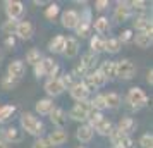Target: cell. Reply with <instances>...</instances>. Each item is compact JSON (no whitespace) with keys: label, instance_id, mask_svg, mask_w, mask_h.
<instances>
[{"label":"cell","instance_id":"1","mask_svg":"<svg viewBox=\"0 0 153 148\" xmlns=\"http://www.w3.org/2000/svg\"><path fill=\"white\" fill-rule=\"evenodd\" d=\"M19 120H21L22 133H28V134H31V136H35V138H42L43 131H45V126H43V122L36 117L35 114L22 112Z\"/></svg>","mask_w":153,"mask_h":148},{"label":"cell","instance_id":"2","mask_svg":"<svg viewBox=\"0 0 153 148\" xmlns=\"http://www.w3.org/2000/svg\"><path fill=\"white\" fill-rule=\"evenodd\" d=\"M33 71H35V76L38 79L40 78H57L59 76V64L53 60V59H50V57H43L40 62L33 65Z\"/></svg>","mask_w":153,"mask_h":148},{"label":"cell","instance_id":"3","mask_svg":"<svg viewBox=\"0 0 153 148\" xmlns=\"http://www.w3.org/2000/svg\"><path fill=\"white\" fill-rule=\"evenodd\" d=\"M126 102L129 103V107L132 110H139V109L148 105V95L145 93L143 88L132 86V88H129V91L126 95Z\"/></svg>","mask_w":153,"mask_h":148},{"label":"cell","instance_id":"4","mask_svg":"<svg viewBox=\"0 0 153 148\" xmlns=\"http://www.w3.org/2000/svg\"><path fill=\"white\" fill-rule=\"evenodd\" d=\"M115 74L117 78L124 79H132L136 76V65L131 59H122V60H115Z\"/></svg>","mask_w":153,"mask_h":148},{"label":"cell","instance_id":"5","mask_svg":"<svg viewBox=\"0 0 153 148\" xmlns=\"http://www.w3.org/2000/svg\"><path fill=\"white\" fill-rule=\"evenodd\" d=\"M91 112H93V109H91V105H90V100H86V102H76V103H74V107L71 109L69 117L72 120L86 122Z\"/></svg>","mask_w":153,"mask_h":148},{"label":"cell","instance_id":"6","mask_svg":"<svg viewBox=\"0 0 153 148\" xmlns=\"http://www.w3.org/2000/svg\"><path fill=\"white\" fill-rule=\"evenodd\" d=\"M83 83L88 86V90H90V91H95V90L103 88V86L107 85V78H105L98 69H95V71H90V72L84 76Z\"/></svg>","mask_w":153,"mask_h":148},{"label":"cell","instance_id":"7","mask_svg":"<svg viewBox=\"0 0 153 148\" xmlns=\"http://www.w3.org/2000/svg\"><path fill=\"white\" fill-rule=\"evenodd\" d=\"M4 5H5L7 19H10V21H19L24 14V4L19 0H7Z\"/></svg>","mask_w":153,"mask_h":148},{"label":"cell","instance_id":"8","mask_svg":"<svg viewBox=\"0 0 153 148\" xmlns=\"http://www.w3.org/2000/svg\"><path fill=\"white\" fill-rule=\"evenodd\" d=\"M69 95L71 98L76 100V102H86V100H90L91 91L88 90V86L84 85L83 81H77L76 85H72L69 88Z\"/></svg>","mask_w":153,"mask_h":148},{"label":"cell","instance_id":"9","mask_svg":"<svg viewBox=\"0 0 153 148\" xmlns=\"http://www.w3.org/2000/svg\"><path fill=\"white\" fill-rule=\"evenodd\" d=\"M33 35H35V26H33V22L17 21V26H16V31H14L16 38H19V40H22V42H26V40H31Z\"/></svg>","mask_w":153,"mask_h":148},{"label":"cell","instance_id":"10","mask_svg":"<svg viewBox=\"0 0 153 148\" xmlns=\"http://www.w3.org/2000/svg\"><path fill=\"white\" fill-rule=\"evenodd\" d=\"M43 90H45V93L48 95V98H55V97H59V95H62V93L65 91V88L62 86L59 76H57V78L47 79V81H45V86H43Z\"/></svg>","mask_w":153,"mask_h":148},{"label":"cell","instance_id":"11","mask_svg":"<svg viewBox=\"0 0 153 148\" xmlns=\"http://www.w3.org/2000/svg\"><path fill=\"white\" fill-rule=\"evenodd\" d=\"M132 9L129 5V2H117V7L114 10V21L115 22H126L127 19L132 17Z\"/></svg>","mask_w":153,"mask_h":148},{"label":"cell","instance_id":"12","mask_svg":"<svg viewBox=\"0 0 153 148\" xmlns=\"http://www.w3.org/2000/svg\"><path fill=\"white\" fill-rule=\"evenodd\" d=\"M132 26L138 33H145V35H153V22L148 16H136L134 21H132Z\"/></svg>","mask_w":153,"mask_h":148},{"label":"cell","instance_id":"13","mask_svg":"<svg viewBox=\"0 0 153 148\" xmlns=\"http://www.w3.org/2000/svg\"><path fill=\"white\" fill-rule=\"evenodd\" d=\"M60 22L65 29H76L77 22H79V12L74 10V9H67L62 12V17H60Z\"/></svg>","mask_w":153,"mask_h":148},{"label":"cell","instance_id":"14","mask_svg":"<svg viewBox=\"0 0 153 148\" xmlns=\"http://www.w3.org/2000/svg\"><path fill=\"white\" fill-rule=\"evenodd\" d=\"M2 140L5 141V143H9V145H10V143H12V145L21 143L22 141V131L16 126H9L2 131Z\"/></svg>","mask_w":153,"mask_h":148},{"label":"cell","instance_id":"15","mask_svg":"<svg viewBox=\"0 0 153 148\" xmlns=\"http://www.w3.org/2000/svg\"><path fill=\"white\" fill-rule=\"evenodd\" d=\"M117 129L119 133H122L124 136H131L134 131H136V120L129 117V115H124V117H120L117 122Z\"/></svg>","mask_w":153,"mask_h":148},{"label":"cell","instance_id":"16","mask_svg":"<svg viewBox=\"0 0 153 148\" xmlns=\"http://www.w3.org/2000/svg\"><path fill=\"white\" fill-rule=\"evenodd\" d=\"M24 72H26V64L22 62V60H12V62L7 65V76H10V78L14 79H19L21 81V78L24 76Z\"/></svg>","mask_w":153,"mask_h":148},{"label":"cell","instance_id":"17","mask_svg":"<svg viewBox=\"0 0 153 148\" xmlns=\"http://www.w3.org/2000/svg\"><path fill=\"white\" fill-rule=\"evenodd\" d=\"M67 140H69V134H67L65 129H55V131H52V133L47 136V141H48L52 147H60V145H64Z\"/></svg>","mask_w":153,"mask_h":148},{"label":"cell","instance_id":"18","mask_svg":"<svg viewBox=\"0 0 153 148\" xmlns=\"http://www.w3.org/2000/svg\"><path fill=\"white\" fill-rule=\"evenodd\" d=\"M79 54V42H77L76 36H69L65 38V47H64V57L67 59H74Z\"/></svg>","mask_w":153,"mask_h":148},{"label":"cell","instance_id":"19","mask_svg":"<svg viewBox=\"0 0 153 148\" xmlns=\"http://www.w3.org/2000/svg\"><path fill=\"white\" fill-rule=\"evenodd\" d=\"M81 65H83L84 69L88 71H95L98 69V64H100V57L97 55V54H91V52H86V54H83V57H81Z\"/></svg>","mask_w":153,"mask_h":148},{"label":"cell","instance_id":"20","mask_svg":"<svg viewBox=\"0 0 153 148\" xmlns=\"http://www.w3.org/2000/svg\"><path fill=\"white\" fill-rule=\"evenodd\" d=\"M98 71L107 78V81L117 78V74H115V60H103V62H100L98 64Z\"/></svg>","mask_w":153,"mask_h":148},{"label":"cell","instance_id":"21","mask_svg":"<svg viewBox=\"0 0 153 148\" xmlns=\"http://www.w3.org/2000/svg\"><path fill=\"white\" fill-rule=\"evenodd\" d=\"M53 100L52 98H40L38 102H36V105H35V110L36 114H40V115H48L52 110H53Z\"/></svg>","mask_w":153,"mask_h":148},{"label":"cell","instance_id":"22","mask_svg":"<svg viewBox=\"0 0 153 148\" xmlns=\"http://www.w3.org/2000/svg\"><path fill=\"white\" fill-rule=\"evenodd\" d=\"M93 134H95V131H93L86 122L81 124V126L76 129V138H77V141H81V143H90V141L93 140Z\"/></svg>","mask_w":153,"mask_h":148},{"label":"cell","instance_id":"23","mask_svg":"<svg viewBox=\"0 0 153 148\" xmlns=\"http://www.w3.org/2000/svg\"><path fill=\"white\" fill-rule=\"evenodd\" d=\"M64 47H65V36L64 35H55L48 43V50L52 54H64Z\"/></svg>","mask_w":153,"mask_h":148},{"label":"cell","instance_id":"24","mask_svg":"<svg viewBox=\"0 0 153 148\" xmlns=\"http://www.w3.org/2000/svg\"><path fill=\"white\" fill-rule=\"evenodd\" d=\"M48 117L53 126H59V129H62V126L65 124V112L60 107H53V110L48 114Z\"/></svg>","mask_w":153,"mask_h":148},{"label":"cell","instance_id":"25","mask_svg":"<svg viewBox=\"0 0 153 148\" xmlns=\"http://www.w3.org/2000/svg\"><path fill=\"white\" fill-rule=\"evenodd\" d=\"M91 26H93V29H95V31L98 33V36H100V35L108 33V29H110V22H108V17L100 16V17H97L95 21L91 22Z\"/></svg>","mask_w":153,"mask_h":148},{"label":"cell","instance_id":"26","mask_svg":"<svg viewBox=\"0 0 153 148\" xmlns=\"http://www.w3.org/2000/svg\"><path fill=\"white\" fill-rule=\"evenodd\" d=\"M91 129H93L95 133H98L100 136H108V134L112 133V129H114V124H112L108 119H105L103 117V119L100 120V122H97Z\"/></svg>","mask_w":153,"mask_h":148},{"label":"cell","instance_id":"27","mask_svg":"<svg viewBox=\"0 0 153 148\" xmlns=\"http://www.w3.org/2000/svg\"><path fill=\"white\" fill-rule=\"evenodd\" d=\"M103 100H105V107H107V109H119L120 103H122V97H120L119 93H115V91L105 93Z\"/></svg>","mask_w":153,"mask_h":148},{"label":"cell","instance_id":"28","mask_svg":"<svg viewBox=\"0 0 153 148\" xmlns=\"http://www.w3.org/2000/svg\"><path fill=\"white\" fill-rule=\"evenodd\" d=\"M103 47H105V38H102V36H98V35H93L90 38V52L91 54L100 55L103 52Z\"/></svg>","mask_w":153,"mask_h":148},{"label":"cell","instance_id":"29","mask_svg":"<svg viewBox=\"0 0 153 148\" xmlns=\"http://www.w3.org/2000/svg\"><path fill=\"white\" fill-rule=\"evenodd\" d=\"M122 48L120 42L117 40V36H110V38H105V47H103V52H108L112 55L119 54V50Z\"/></svg>","mask_w":153,"mask_h":148},{"label":"cell","instance_id":"30","mask_svg":"<svg viewBox=\"0 0 153 148\" xmlns=\"http://www.w3.org/2000/svg\"><path fill=\"white\" fill-rule=\"evenodd\" d=\"M132 42L136 43V47H139V48H150L153 45V38L150 35H145V33H138V35L132 36Z\"/></svg>","mask_w":153,"mask_h":148},{"label":"cell","instance_id":"31","mask_svg":"<svg viewBox=\"0 0 153 148\" xmlns=\"http://www.w3.org/2000/svg\"><path fill=\"white\" fill-rule=\"evenodd\" d=\"M91 29H93V26H91V22H86V21H79L76 26V36L77 38H90L91 35Z\"/></svg>","mask_w":153,"mask_h":148},{"label":"cell","instance_id":"32","mask_svg":"<svg viewBox=\"0 0 153 148\" xmlns=\"http://www.w3.org/2000/svg\"><path fill=\"white\" fill-rule=\"evenodd\" d=\"M14 112H16V105L7 103V105H2V107H0V124L7 122V120L14 115Z\"/></svg>","mask_w":153,"mask_h":148},{"label":"cell","instance_id":"33","mask_svg":"<svg viewBox=\"0 0 153 148\" xmlns=\"http://www.w3.org/2000/svg\"><path fill=\"white\" fill-rule=\"evenodd\" d=\"M42 59H43V55L38 48H29L26 52V64H29V65H36Z\"/></svg>","mask_w":153,"mask_h":148},{"label":"cell","instance_id":"34","mask_svg":"<svg viewBox=\"0 0 153 148\" xmlns=\"http://www.w3.org/2000/svg\"><path fill=\"white\" fill-rule=\"evenodd\" d=\"M90 105L91 109L95 110V112H103L105 109V100H103V95L102 93H98V95H95L93 98H90Z\"/></svg>","mask_w":153,"mask_h":148},{"label":"cell","instance_id":"35","mask_svg":"<svg viewBox=\"0 0 153 148\" xmlns=\"http://www.w3.org/2000/svg\"><path fill=\"white\" fill-rule=\"evenodd\" d=\"M59 14H60V5L59 4H48V7L45 9V17L48 21H53Z\"/></svg>","mask_w":153,"mask_h":148},{"label":"cell","instance_id":"36","mask_svg":"<svg viewBox=\"0 0 153 148\" xmlns=\"http://www.w3.org/2000/svg\"><path fill=\"white\" fill-rule=\"evenodd\" d=\"M17 85H19V79H14V78H10V76H4V78L0 79L2 90H14Z\"/></svg>","mask_w":153,"mask_h":148},{"label":"cell","instance_id":"37","mask_svg":"<svg viewBox=\"0 0 153 148\" xmlns=\"http://www.w3.org/2000/svg\"><path fill=\"white\" fill-rule=\"evenodd\" d=\"M16 26H17V21H10V19H7V21H4V24H2V33L5 36H10V35H14V31H16Z\"/></svg>","mask_w":153,"mask_h":148},{"label":"cell","instance_id":"38","mask_svg":"<svg viewBox=\"0 0 153 148\" xmlns=\"http://www.w3.org/2000/svg\"><path fill=\"white\" fill-rule=\"evenodd\" d=\"M59 79H60V83H62V86L65 88V90H69L72 85H76V83H77L71 72H64L62 76H59Z\"/></svg>","mask_w":153,"mask_h":148},{"label":"cell","instance_id":"39","mask_svg":"<svg viewBox=\"0 0 153 148\" xmlns=\"http://www.w3.org/2000/svg\"><path fill=\"white\" fill-rule=\"evenodd\" d=\"M129 5H131L132 12H145L148 9V2H145V0H132V2H129Z\"/></svg>","mask_w":153,"mask_h":148},{"label":"cell","instance_id":"40","mask_svg":"<svg viewBox=\"0 0 153 148\" xmlns=\"http://www.w3.org/2000/svg\"><path fill=\"white\" fill-rule=\"evenodd\" d=\"M139 147L141 148H153V134L152 133L141 134V138H139Z\"/></svg>","mask_w":153,"mask_h":148},{"label":"cell","instance_id":"41","mask_svg":"<svg viewBox=\"0 0 153 148\" xmlns=\"http://www.w3.org/2000/svg\"><path fill=\"white\" fill-rule=\"evenodd\" d=\"M132 36H134V33H132V29H124L120 35L117 36V40L120 42V45L122 43H129V42H132Z\"/></svg>","mask_w":153,"mask_h":148},{"label":"cell","instance_id":"42","mask_svg":"<svg viewBox=\"0 0 153 148\" xmlns=\"http://www.w3.org/2000/svg\"><path fill=\"white\" fill-rule=\"evenodd\" d=\"M31 148H53V147L47 141V138H36L35 143L31 145Z\"/></svg>","mask_w":153,"mask_h":148},{"label":"cell","instance_id":"43","mask_svg":"<svg viewBox=\"0 0 153 148\" xmlns=\"http://www.w3.org/2000/svg\"><path fill=\"white\" fill-rule=\"evenodd\" d=\"M108 5H110L108 0H97V2H95V10L102 12V10H105V9H108Z\"/></svg>","mask_w":153,"mask_h":148},{"label":"cell","instance_id":"44","mask_svg":"<svg viewBox=\"0 0 153 148\" xmlns=\"http://www.w3.org/2000/svg\"><path fill=\"white\" fill-rule=\"evenodd\" d=\"M5 47H7L9 50H12L16 47V36L14 35H10V36H5Z\"/></svg>","mask_w":153,"mask_h":148},{"label":"cell","instance_id":"45","mask_svg":"<svg viewBox=\"0 0 153 148\" xmlns=\"http://www.w3.org/2000/svg\"><path fill=\"white\" fill-rule=\"evenodd\" d=\"M146 83H148L150 86L153 85V71H152V69H150L148 72H146Z\"/></svg>","mask_w":153,"mask_h":148},{"label":"cell","instance_id":"46","mask_svg":"<svg viewBox=\"0 0 153 148\" xmlns=\"http://www.w3.org/2000/svg\"><path fill=\"white\" fill-rule=\"evenodd\" d=\"M0 148H10V145H9V143H5V141L0 138Z\"/></svg>","mask_w":153,"mask_h":148},{"label":"cell","instance_id":"47","mask_svg":"<svg viewBox=\"0 0 153 148\" xmlns=\"http://www.w3.org/2000/svg\"><path fill=\"white\" fill-rule=\"evenodd\" d=\"M2 131H4V127H2V124H0V138H2Z\"/></svg>","mask_w":153,"mask_h":148},{"label":"cell","instance_id":"48","mask_svg":"<svg viewBox=\"0 0 153 148\" xmlns=\"http://www.w3.org/2000/svg\"><path fill=\"white\" fill-rule=\"evenodd\" d=\"M112 148H122V147H112Z\"/></svg>","mask_w":153,"mask_h":148},{"label":"cell","instance_id":"49","mask_svg":"<svg viewBox=\"0 0 153 148\" xmlns=\"http://www.w3.org/2000/svg\"><path fill=\"white\" fill-rule=\"evenodd\" d=\"M0 60H2V52H0Z\"/></svg>","mask_w":153,"mask_h":148},{"label":"cell","instance_id":"50","mask_svg":"<svg viewBox=\"0 0 153 148\" xmlns=\"http://www.w3.org/2000/svg\"><path fill=\"white\" fill-rule=\"evenodd\" d=\"M79 148H84V147H79Z\"/></svg>","mask_w":153,"mask_h":148},{"label":"cell","instance_id":"51","mask_svg":"<svg viewBox=\"0 0 153 148\" xmlns=\"http://www.w3.org/2000/svg\"><path fill=\"white\" fill-rule=\"evenodd\" d=\"M0 107H2V105H0Z\"/></svg>","mask_w":153,"mask_h":148}]
</instances>
